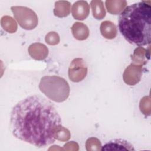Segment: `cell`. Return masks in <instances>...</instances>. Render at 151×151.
<instances>
[{
    "label": "cell",
    "mask_w": 151,
    "mask_h": 151,
    "mask_svg": "<svg viewBox=\"0 0 151 151\" xmlns=\"http://www.w3.org/2000/svg\"><path fill=\"white\" fill-rule=\"evenodd\" d=\"M70 136L71 134L70 131L67 129L62 126V125L59 126L55 132V139L62 142H66L70 138Z\"/></svg>",
    "instance_id": "cell-18"
},
{
    "label": "cell",
    "mask_w": 151,
    "mask_h": 151,
    "mask_svg": "<svg viewBox=\"0 0 151 151\" xmlns=\"http://www.w3.org/2000/svg\"><path fill=\"white\" fill-rule=\"evenodd\" d=\"M93 17L100 20L103 19L106 14L103 2L101 0H93L90 2Z\"/></svg>",
    "instance_id": "cell-15"
},
{
    "label": "cell",
    "mask_w": 151,
    "mask_h": 151,
    "mask_svg": "<svg viewBox=\"0 0 151 151\" xmlns=\"http://www.w3.org/2000/svg\"><path fill=\"white\" fill-rule=\"evenodd\" d=\"M71 13L73 17L77 20H84L89 15L90 6L86 1H78L72 6Z\"/></svg>",
    "instance_id": "cell-7"
},
{
    "label": "cell",
    "mask_w": 151,
    "mask_h": 151,
    "mask_svg": "<svg viewBox=\"0 0 151 151\" xmlns=\"http://www.w3.org/2000/svg\"><path fill=\"white\" fill-rule=\"evenodd\" d=\"M87 74V67L81 58H76L72 60L68 68L69 79L75 83L82 81Z\"/></svg>",
    "instance_id": "cell-5"
},
{
    "label": "cell",
    "mask_w": 151,
    "mask_h": 151,
    "mask_svg": "<svg viewBox=\"0 0 151 151\" xmlns=\"http://www.w3.org/2000/svg\"><path fill=\"white\" fill-rule=\"evenodd\" d=\"M71 4L67 1H58L55 2L54 14L60 18L65 17L70 13Z\"/></svg>",
    "instance_id": "cell-14"
},
{
    "label": "cell",
    "mask_w": 151,
    "mask_h": 151,
    "mask_svg": "<svg viewBox=\"0 0 151 151\" xmlns=\"http://www.w3.org/2000/svg\"><path fill=\"white\" fill-rule=\"evenodd\" d=\"M61 119L51 102L32 95L19 101L13 107L10 129L17 139L38 147L53 143Z\"/></svg>",
    "instance_id": "cell-1"
},
{
    "label": "cell",
    "mask_w": 151,
    "mask_h": 151,
    "mask_svg": "<svg viewBox=\"0 0 151 151\" xmlns=\"http://www.w3.org/2000/svg\"><path fill=\"white\" fill-rule=\"evenodd\" d=\"M150 2L142 1L126 7L118 19V27L124 38L139 46L150 44L151 41Z\"/></svg>",
    "instance_id": "cell-2"
},
{
    "label": "cell",
    "mask_w": 151,
    "mask_h": 151,
    "mask_svg": "<svg viewBox=\"0 0 151 151\" xmlns=\"http://www.w3.org/2000/svg\"><path fill=\"white\" fill-rule=\"evenodd\" d=\"M106 9L110 14L117 15L121 13L126 6L127 2L122 0H107L105 2Z\"/></svg>",
    "instance_id": "cell-13"
},
{
    "label": "cell",
    "mask_w": 151,
    "mask_h": 151,
    "mask_svg": "<svg viewBox=\"0 0 151 151\" xmlns=\"http://www.w3.org/2000/svg\"><path fill=\"white\" fill-rule=\"evenodd\" d=\"M132 60L133 64L137 65H145L147 60L150 58L149 51L143 47H138L136 48L132 55Z\"/></svg>",
    "instance_id": "cell-12"
},
{
    "label": "cell",
    "mask_w": 151,
    "mask_h": 151,
    "mask_svg": "<svg viewBox=\"0 0 151 151\" xmlns=\"http://www.w3.org/2000/svg\"><path fill=\"white\" fill-rule=\"evenodd\" d=\"M40 91L51 100L61 103L67 99L70 88L68 82L57 76H45L39 83Z\"/></svg>",
    "instance_id": "cell-3"
},
{
    "label": "cell",
    "mask_w": 151,
    "mask_h": 151,
    "mask_svg": "<svg viewBox=\"0 0 151 151\" xmlns=\"http://www.w3.org/2000/svg\"><path fill=\"white\" fill-rule=\"evenodd\" d=\"M71 32L74 37L79 41L86 40L89 35L87 26L80 22H76L71 27Z\"/></svg>",
    "instance_id": "cell-10"
},
{
    "label": "cell",
    "mask_w": 151,
    "mask_h": 151,
    "mask_svg": "<svg viewBox=\"0 0 151 151\" xmlns=\"http://www.w3.org/2000/svg\"><path fill=\"white\" fill-rule=\"evenodd\" d=\"M45 41L48 45H55L60 42V37L56 32L51 31L45 35Z\"/></svg>",
    "instance_id": "cell-20"
},
{
    "label": "cell",
    "mask_w": 151,
    "mask_h": 151,
    "mask_svg": "<svg viewBox=\"0 0 151 151\" xmlns=\"http://www.w3.org/2000/svg\"><path fill=\"white\" fill-rule=\"evenodd\" d=\"M100 30L103 37L106 39L114 38L117 34L116 25L110 21H104L101 23Z\"/></svg>",
    "instance_id": "cell-11"
},
{
    "label": "cell",
    "mask_w": 151,
    "mask_h": 151,
    "mask_svg": "<svg viewBox=\"0 0 151 151\" xmlns=\"http://www.w3.org/2000/svg\"><path fill=\"white\" fill-rule=\"evenodd\" d=\"M86 149L87 151H98L101 149L100 141L96 137H90L86 142Z\"/></svg>",
    "instance_id": "cell-17"
},
{
    "label": "cell",
    "mask_w": 151,
    "mask_h": 151,
    "mask_svg": "<svg viewBox=\"0 0 151 151\" xmlns=\"http://www.w3.org/2000/svg\"><path fill=\"white\" fill-rule=\"evenodd\" d=\"M1 25L5 31L9 33H14L17 31L18 25L16 21L10 16L5 15L1 19Z\"/></svg>",
    "instance_id": "cell-16"
},
{
    "label": "cell",
    "mask_w": 151,
    "mask_h": 151,
    "mask_svg": "<svg viewBox=\"0 0 151 151\" xmlns=\"http://www.w3.org/2000/svg\"><path fill=\"white\" fill-rule=\"evenodd\" d=\"M150 100L149 96H145L143 97L140 101L139 104V107L140 111L142 113L146 116H150V101L147 103V101Z\"/></svg>",
    "instance_id": "cell-19"
},
{
    "label": "cell",
    "mask_w": 151,
    "mask_h": 151,
    "mask_svg": "<svg viewBox=\"0 0 151 151\" xmlns=\"http://www.w3.org/2000/svg\"><path fill=\"white\" fill-rule=\"evenodd\" d=\"M28 51L29 55L35 60H43L45 59L48 55V49L44 44L35 42L31 44Z\"/></svg>",
    "instance_id": "cell-9"
},
{
    "label": "cell",
    "mask_w": 151,
    "mask_h": 151,
    "mask_svg": "<svg viewBox=\"0 0 151 151\" xmlns=\"http://www.w3.org/2000/svg\"><path fill=\"white\" fill-rule=\"evenodd\" d=\"M133 146L128 141L119 139H113L104 144L101 150H134Z\"/></svg>",
    "instance_id": "cell-8"
},
{
    "label": "cell",
    "mask_w": 151,
    "mask_h": 151,
    "mask_svg": "<svg viewBox=\"0 0 151 151\" xmlns=\"http://www.w3.org/2000/svg\"><path fill=\"white\" fill-rule=\"evenodd\" d=\"M11 9L15 19L23 29L31 30L37 26L38 17L31 8L22 6H11Z\"/></svg>",
    "instance_id": "cell-4"
},
{
    "label": "cell",
    "mask_w": 151,
    "mask_h": 151,
    "mask_svg": "<svg viewBox=\"0 0 151 151\" xmlns=\"http://www.w3.org/2000/svg\"><path fill=\"white\" fill-rule=\"evenodd\" d=\"M142 74V65L132 63L125 69L123 79L127 85L134 86L140 81Z\"/></svg>",
    "instance_id": "cell-6"
}]
</instances>
